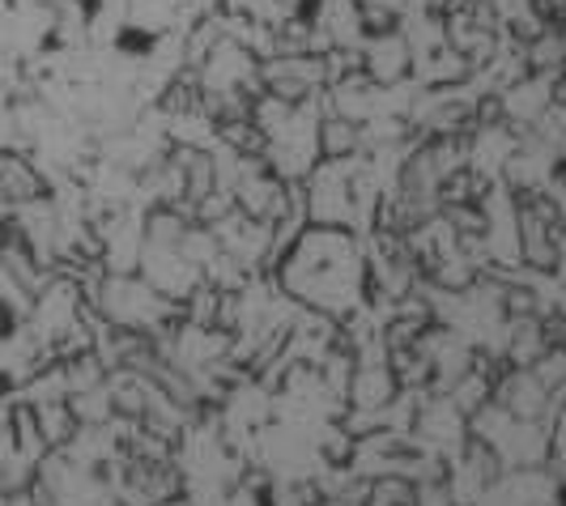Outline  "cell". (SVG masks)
I'll return each mask as SVG.
<instances>
[{
  "mask_svg": "<svg viewBox=\"0 0 566 506\" xmlns=\"http://www.w3.org/2000/svg\"><path fill=\"white\" fill-rule=\"evenodd\" d=\"M277 4H282V13H285V18H294V13H303V9L312 4V0H277Z\"/></svg>",
  "mask_w": 566,
  "mask_h": 506,
  "instance_id": "cell-2",
  "label": "cell"
},
{
  "mask_svg": "<svg viewBox=\"0 0 566 506\" xmlns=\"http://www.w3.org/2000/svg\"><path fill=\"white\" fill-rule=\"evenodd\" d=\"M285 285L319 310H349L358 303L363 260L340 225H315L298 239L285 264Z\"/></svg>",
  "mask_w": 566,
  "mask_h": 506,
  "instance_id": "cell-1",
  "label": "cell"
},
{
  "mask_svg": "<svg viewBox=\"0 0 566 506\" xmlns=\"http://www.w3.org/2000/svg\"><path fill=\"white\" fill-rule=\"evenodd\" d=\"M426 506H448V503H443V494H430V503Z\"/></svg>",
  "mask_w": 566,
  "mask_h": 506,
  "instance_id": "cell-3",
  "label": "cell"
}]
</instances>
